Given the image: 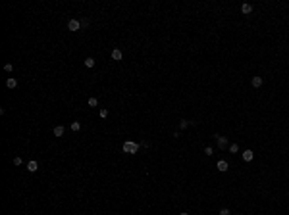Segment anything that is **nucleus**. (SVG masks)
<instances>
[{
    "label": "nucleus",
    "mask_w": 289,
    "mask_h": 215,
    "mask_svg": "<svg viewBox=\"0 0 289 215\" xmlns=\"http://www.w3.org/2000/svg\"><path fill=\"white\" fill-rule=\"evenodd\" d=\"M252 158H254V152L252 150H245L243 152V160L245 161H252Z\"/></svg>",
    "instance_id": "6"
},
{
    "label": "nucleus",
    "mask_w": 289,
    "mask_h": 215,
    "mask_svg": "<svg viewBox=\"0 0 289 215\" xmlns=\"http://www.w3.org/2000/svg\"><path fill=\"white\" fill-rule=\"evenodd\" d=\"M252 87H254V88L262 87V77H258V75H256V77H252Z\"/></svg>",
    "instance_id": "11"
},
{
    "label": "nucleus",
    "mask_w": 289,
    "mask_h": 215,
    "mask_svg": "<svg viewBox=\"0 0 289 215\" xmlns=\"http://www.w3.org/2000/svg\"><path fill=\"white\" fill-rule=\"evenodd\" d=\"M4 69H6V71H8V73H10V71L14 69V65H12V64H6V65H4Z\"/></svg>",
    "instance_id": "20"
},
{
    "label": "nucleus",
    "mask_w": 289,
    "mask_h": 215,
    "mask_svg": "<svg viewBox=\"0 0 289 215\" xmlns=\"http://www.w3.org/2000/svg\"><path fill=\"white\" fill-rule=\"evenodd\" d=\"M139 146H141V148H148V146H151V144H148V142H147V140H143V142H141V144H139Z\"/></svg>",
    "instance_id": "22"
},
{
    "label": "nucleus",
    "mask_w": 289,
    "mask_h": 215,
    "mask_svg": "<svg viewBox=\"0 0 289 215\" xmlns=\"http://www.w3.org/2000/svg\"><path fill=\"white\" fill-rule=\"evenodd\" d=\"M216 167H218V171H222V173H225V171L230 169V165H228V161H225V160H220L218 163H216Z\"/></svg>",
    "instance_id": "3"
},
{
    "label": "nucleus",
    "mask_w": 289,
    "mask_h": 215,
    "mask_svg": "<svg viewBox=\"0 0 289 215\" xmlns=\"http://www.w3.org/2000/svg\"><path fill=\"white\" fill-rule=\"evenodd\" d=\"M122 148H124L125 154H137V150L141 146H139L137 142H133V140H127V142H124V146H122Z\"/></svg>",
    "instance_id": "1"
},
{
    "label": "nucleus",
    "mask_w": 289,
    "mask_h": 215,
    "mask_svg": "<svg viewBox=\"0 0 289 215\" xmlns=\"http://www.w3.org/2000/svg\"><path fill=\"white\" fill-rule=\"evenodd\" d=\"M96 104H98V100H96L95 96H91V98H89V106H91V108H95Z\"/></svg>",
    "instance_id": "14"
},
{
    "label": "nucleus",
    "mask_w": 289,
    "mask_h": 215,
    "mask_svg": "<svg viewBox=\"0 0 289 215\" xmlns=\"http://www.w3.org/2000/svg\"><path fill=\"white\" fill-rule=\"evenodd\" d=\"M83 64H85V67H95V60H93V58H87Z\"/></svg>",
    "instance_id": "12"
},
{
    "label": "nucleus",
    "mask_w": 289,
    "mask_h": 215,
    "mask_svg": "<svg viewBox=\"0 0 289 215\" xmlns=\"http://www.w3.org/2000/svg\"><path fill=\"white\" fill-rule=\"evenodd\" d=\"M241 12H243V14H251V12H252V6L245 2V4H241Z\"/></svg>",
    "instance_id": "10"
},
{
    "label": "nucleus",
    "mask_w": 289,
    "mask_h": 215,
    "mask_svg": "<svg viewBox=\"0 0 289 215\" xmlns=\"http://www.w3.org/2000/svg\"><path fill=\"white\" fill-rule=\"evenodd\" d=\"M64 131H66V129L62 127V125H56V127H54V137H62Z\"/></svg>",
    "instance_id": "9"
},
{
    "label": "nucleus",
    "mask_w": 289,
    "mask_h": 215,
    "mask_svg": "<svg viewBox=\"0 0 289 215\" xmlns=\"http://www.w3.org/2000/svg\"><path fill=\"white\" fill-rule=\"evenodd\" d=\"M214 138H216V142H218V148H220V150H225V148H228V138L225 137H222V134H214Z\"/></svg>",
    "instance_id": "2"
},
{
    "label": "nucleus",
    "mask_w": 289,
    "mask_h": 215,
    "mask_svg": "<svg viewBox=\"0 0 289 215\" xmlns=\"http://www.w3.org/2000/svg\"><path fill=\"white\" fill-rule=\"evenodd\" d=\"M6 87H8L10 90H12V88H16V87H18V81H16L14 77H10L8 81H6Z\"/></svg>",
    "instance_id": "8"
},
{
    "label": "nucleus",
    "mask_w": 289,
    "mask_h": 215,
    "mask_svg": "<svg viewBox=\"0 0 289 215\" xmlns=\"http://www.w3.org/2000/svg\"><path fill=\"white\" fill-rule=\"evenodd\" d=\"M21 163H23V160H21L19 156H16V158H14V165H21Z\"/></svg>",
    "instance_id": "18"
},
{
    "label": "nucleus",
    "mask_w": 289,
    "mask_h": 215,
    "mask_svg": "<svg viewBox=\"0 0 289 215\" xmlns=\"http://www.w3.org/2000/svg\"><path fill=\"white\" fill-rule=\"evenodd\" d=\"M79 27H81V23H79L77 19H71V21L68 23V29H69V31H79Z\"/></svg>",
    "instance_id": "4"
},
{
    "label": "nucleus",
    "mask_w": 289,
    "mask_h": 215,
    "mask_svg": "<svg viewBox=\"0 0 289 215\" xmlns=\"http://www.w3.org/2000/svg\"><path fill=\"white\" fill-rule=\"evenodd\" d=\"M181 215H189V213H181Z\"/></svg>",
    "instance_id": "23"
},
{
    "label": "nucleus",
    "mask_w": 289,
    "mask_h": 215,
    "mask_svg": "<svg viewBox=\"0 0 289 215\" xmlns=\"http://www.w3.org/2000/svg\"><path fill=\"white\" fill-rule=\"evenodd\" d=\"M204 154H206V156H212V148L206 146V148H204Z\"/></svg>",
    "instance_id": "21"
},
{
    "label": "nucleus",
    "mask_w": 289,
    "mask_h": 215,
    "mask_svg": "<svg viewBox=\"0 0 289 215\" xmlns=\"http://www.w3.org/2000/svg\"><path fill=\"white\" fill-rule=\"evenodd\" d=\"M37 169H39V163H37V161H29V163H27V171H29V173H35Z\"/></svg>",
    "instance_id": "7"
},
{
    "label": "nucleus",
    "mask_w": 289,
    "mask_h": 215,
    "mask_svg": "<svg viewBox=\"0 0 289 215\" xmlns=\"http://www.w3.org/2000/svg\"><path fill=\"white\" fill-rule=\"evenodd\" d=\"M220 215H231V213H230V209H228V207H224V209H220Z\"/></svg>",
    "instance_id": "19"
},
{
    "label": "nucleus",
    "mask_w": 289,
    "mask_h": 215,
    "mask_svg": "<svg viewBox=\"0 0 289 215\" xmlns=\"http://www.w3.org/2000/svg\"><path fill=\"white\" fill-rule=\"evenodd\" d=\"M122 58H124V54H122V50H119V48H114V50H112V60H116V62H119Z\"/></svg>",
    "instance_id": "5"
},
{
    "label": "nucleus",
    "mask_w": 289,
    "mask_h": 215,
    "mask_svg": "<svg viewBox=\"0 0 289 215\" xmlns=\"http://www.w3.org/2000/svg\"><path fill=\"white\" fill-rule=\"evenodd\" d=\"M98 115H100L102 119H106V117H108V110H106V108H102V110L98 111Z\"/></svg>",
    "instance_id": "15"
},
{
    "label": "nucleus",
    "mask_w": 289,
    "mask_h": 215,
    "mask_svg": "<svg viewBox=\"0 0 289 215\" xmlns=\"http://www.w3.org/2000/svg\"><path fill=\"white\" fill-rule=\"evenodd\" d=\"M230 152H231V154H237V152H239V146H237V144H231V146H230Z\"/></svg>",
    "instance_id": "16"
},
{
    "label": "nucleus",
    "mask_w": 289,
    "mask_h": 215,
    "mask_svg": "<svg viewBox=\"0 0 289 215\" xmlns=\"http://www.w3.org/2000/svg\"><path fill=\"white\" fill-rule=\"evenodd\" d=\"M79 129H81V123H79V121H73V123H71V131H79Z\"/></svg>",
    "instance_id": "13"
},
{
    "label": "nucleus",
    "mask_w": 289,
    "mask_h": 215,
    "mask_svg": "<svg viewBox=\"0 0 289 215\" xmlns=\"http://www.w3.org/2000/svg\"><path fill=\"white\" fill-rule=\"evenodd\" d=\"M179 127H181V129H187V127H189V121H187V119H181V123H179Z\"/></svg>",
    "instance_id": "17"
}]
</instances>
